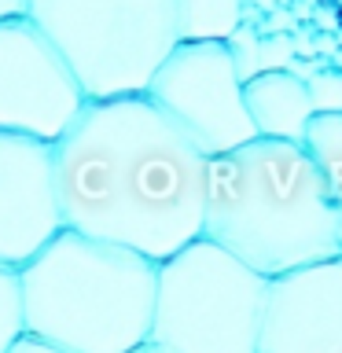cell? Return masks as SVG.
<instances>
[{
    "label": "cell",
    "instance_id": "obj_1",
    "mask_svg": "<svg viewBox=\"0 0 342 353\" xmlns=\"http://www.w3.org/2000/svg\"><path fill=\"white\" fill-rule=\"evenodd\" d=\"M63 228L162 265L203 236L206 154L140 96L88 99L52 143Z\"/></svg>",
    "mask_w": 342,
    "mask_h": 353
},
{
    "label": "cell",
    "instance_id": "obj_2",
    "mask_svg": "<svg viewBox=\"0 0 342 353\" xmlns=\"http://www.w3.org/2000/svg\"><path fill=\"white\" fill-rule=\"evenodd\" d=\"M203 236L276 280L342 254V210L305 143L254 137L206 159Z\"/></svg>",
    "mask_w": 342,
    "mask_h": 353
},
{
    "label": "cell",
    "instance_id": "obj_3",
    "mask_svg": "<svg viewBox=\"0 0 342 353\" xmlns=\"http://www.w3.org/2000/svg\"><path fill=\"white\" fill-rule=\"evenodd\" d=\"M26 335L66 353H132L151 342L159 265L63 228L19 269Z\"/></svg>",
    "mask_w": 342,
    "mask_h": 353
},
{
    "label": "cell",
    "instance_id": "obj_4",
    "mask_svg": "<svg viewBox=\"0 0 342 353\" xmlns=\"http://www.w3.org/2000/svg\"><path fill=\"white\" fill-rule=\"evenodd\" d=\"M26 15L70 63L88 99L148 92L181 44L173 0H30Z\"/></svg>",
    "mask_w": 342,
    "mask_h": 353
},
{
    "label": "cell",
    "instance_id": "obj_5",
    "mask_svg": "<svg viewBox=\"0 0 342 353\" xmlns=\"http://www.w3.org/2000/svg\"><path fill=\"white\" fill-rule=\"evenodd\" d=\"M269 280L199 236L159 265L151 342L165 353H258Z\"/></svg>",
    "mask_w": 342,
    "mask_h": 353
},
{
    "label": "cell",
    "instance_id": "obj_6",
    "mask_svg": "<svg viewBox=\"0 0 342 353\" xmlns=\"http://www.w3.org/2000/svg\"><path fill=\"white\" fill-rule=\"evenodd\" d=\"M243 74L228 44L181 41L165 55L148 85V99L173 118V125L195 143L206 159L243 148L258 137L243 99Z\"/></svg>",
    "mask_w": 342,
    "mask_h": 353
},
{
    "label": "cell",
    "instance_id": "obj_7",
    "mask_svg": "<svg viewBox=\"0 0 342 353\" xmlns=\"http://www.w3.org/2000/svg\"><path fill=\"white\" fill-rule=\"evenodd\" d=\"M88 96L30 15L0 22V132L55 143Z\"/></svg>",
    "mask_w": 342,
    "mask_h": 353
},
{
    "label": "cell",
    "instance_id": "obj_8",
    "mask_svg": "<svg viewBox=\"0 0 342 353\" xmlns=\"http://www.w3.org/2000/svg\"><path fill=\"white\" fill-rule=\"evenodd\" d=\"M63 232L52 143L0 132V265L22 269Z\"/></svg>",
    "mask_w": 342,
    "mask_h": 353
},
{
    "label": "cell",
    "instance_id": "obj_9",
    "mask_svg": "<svg viewBox=\"0 0 342 353\" xmlns=\"http://www.w3.org/2000/svg\"><path fill=\"white\" fill-rule=\"evenodd\" d=\"M258 353H342V254L269 280Z\"/></svg>",
    "mask_w": 342,
    "mask_h": 353
},
{
    "label": "cell",
    "instance_id": "obj_10",
    "mask_svg": "<svg viewBox=\"0 0 342 353\" xmlns=\"http://www.w3.org/2000/svg\"><path fill=\"white\" fill-rule=\"evenodd\" d=\"M243 99H247L258 137H269V140L302 143L309 132V121L316 114L313 103H309L305 77L294 70H265L247 77Z\"/></svg>",
    "mask_w": 342,
    "mask_h": 353
},
{
    "label": "cell",
    "instance_id": "obj_11",
    "mask_svg": "<svg viewBox=\"0 0 342 353\" xmlns=\"http://www.w3.org/2000/svg\"><path fill=\"white\" fill-rule=\"evenodd\" d=\"M177 8V41L228 44L243 30V0H173Z\"/></svg>",
    "mask_w": 342,
    "mask_h": 353
},
{
    "label": "cell",
    "instance_id": "obj_12",
    "mask_svg": "<svg viewBox=\"0 0 342 353\" xmlns=\"http://www.w3.org/2000/svg\"><path fill=\"white\" fill-rule=\"evenodd\" d=\"M302 143L320 170V181H324L331 203L342 210V114H313Z\"/></svg>",
    "mask_w": 342,
    "mask_h": 353
},
{
    "label": "cell",
    "instance_id": "obj_13",
    "mask_svg": "<svg viewBox=\"0 0 342 353\" xmlns=\"http://www.w3.org/2000/svg\"><path fill=\"white\" fill-rule=\"evenodd\" d=\"M26 335V316H22V280L19 269L0 265V353L15 346V339Z\"/></svg>",
    "mask_w": 342,
    "mask_h": 353
},
{
    "label": "cell",
    "instance_id": "obj_14",
    "mask_svg": "<svg viewBox=\"0 0 342 353\" xmlns=\"http://www.w3.org/2000/svg\"><path fill=\"white\" fill-rule=\"evenodd\" d=\"M316 114H342V70H316L305 77Z\"/></svg>",
    "mask_w": 342,
    "mask_h": 353
},
{
    "label": "cell",
    "instance_id": "obj_15",
    "mask_svg": "<svg viewBox=\"0 0 342 353\" xmlns=\"http://www.w3.org/2000/svg\"><path fill=\"white\" fill-rule=\"evenodd\" d=\"M8 353H66V350H59L55 342H44L37 335H22V339H15V346Z\"/></svg>",
    "mask_w": 342,
    "mask_h": 353
},
{
    "label": "cell",
    "instance_id": "obj_16",
    "mask_svg": "<svg viewBox=\"0 0 342 353\" xmlns=\"http://www.w3.org/2000/svg\"><path fill=\"white\" fill-rule=\"evenodd\" d=\"M26 11H30V0H0V22L22 19Z\"/></svg>",
    "mask_w": 342,
    "mask_h": 353
},
{
    "label": "cell",
    "instance_id": "obj_17",
    "mask_svg": "<svg viewBox=\"0 0 342 353\" xmlns=\"http://www.w3.org/2000/svg\"><path fill=\"white\" fill-rule=\"evenodd\" d=\"M132 353H165L162 346H154V342H143V346L140 350H132Z\"/></svg>",
    "mask_w": 342,
    "mask_h": 353
},
{
    "label": "cell",
    "instance_id": "obj_18",
    "mask_svg": "<svg viewBox=\"0 0 342 353\" xmlns=\"http://www.w3.org/2000/svg\"><path fill=\"white\" fill-rule=\"evenodd\" d=\"M335 4H339V8H342V0H335Z\"/></svg>",
    "mask_w": 342,
    "mask_h": 353
}]
</instances>
